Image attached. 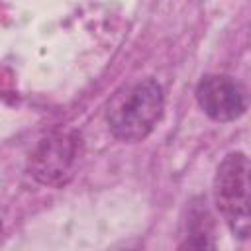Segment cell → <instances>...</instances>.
Masks as SVG:
<instances>
[{
  "label": "cell",
  "mask_w": 251,
  "mask_h": 251,
  "mask_svg": "<svg viewBox=\"0 0 251 251\" xmlns=\"http://www.w3.org/2000/svg\"><path fill=\"white\" fill-rule=\"evenodd\" d=\"M194 96L200 110L210 120L220 124L239 120L251 104L247 88L237 78L224 73L202 75L196 84Z\"/></svg>",
  "instance_id": "277c9868"
},
{
  "label": "cell",
  "mask_w": 251,
  "mask_h": 251,
  "mask_svg": "<svg viewBox=\"0 0 251 251\" xmlns=\"http://www.w3.org/2000/svg\"><path fill=\"white\" fill-rule=\"evenodd\" d=\"M165 110V94L155 78H143L118 94L108 112L112 135L126 143H137L149 137Z\"/></svg>",
  "instance_id": "6da1fadb"
},
{
  "label": "cell",
  "mask_w": 251,
  "mask_h": 251,
  "mask_svg": "<svg viewBox=\"0 0 251 251\" xmlns=\"http://www.w3.org/2000/svg\"><path fill=\"white\" fill-rule=\"evenodd\" d=\"M82 153V137L73 127H61L37 141L27 157V173L43 186L61 188L76 171Z\"/></svg>",
  "instance_id": "3957f363"
},
{
  "label": "cell",
  "mask_w": 251,
  "mask_h": 251,
  "mask_svg": "<svg viewBox=\"0 0 251 251\" xmlns=\"http://www.w3.org/2000/svg\"><path fill=\"white\" fill-rule=\"evenodd\" d=\"M180 249H206L216 247L214 243V222L210 210L206 206V198H192L186 206L184 220V241L178 245Z\"/></svg>",
  "instance_id": "5b68a950"
},
{
  "label": "cell",
  "mask_w": 251,
  "mask_h": 251,
  "mask_svg": "<svg viewBox=\"0 0 251 251\" xmlns=\"http://www.w3.org/2000/svg\"><path fill=\"white\" fill-rule=\"evenodd\" d=\"M214 202L235 239L251 237V159L241 151L227 153L214 175Z\"/></svg>",
  "instance_id": "7a4b0ae2"
}]
</instances>
